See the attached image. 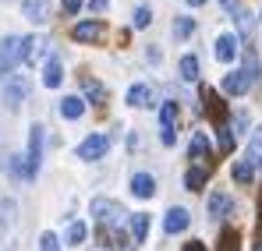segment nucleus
Segmentation results:
<instances>
[{
    "mask_svg": "<svg viewBox=\"0 0 262 251\" xmlns=\"http://www.w3.org/2000/svg\"><path fill=\"white\" fill-rule=\"evenodd\" d=\"M71 244H82L85 241V223H71V234H68Z\"/></svg>",
    "mask_w": 262,
    "mask_h": 251,
    "instance_id": "473e14b6",
    "label": "nucleus"
},
{
    "mask_svg": "<svg viewBox=\"0 0 262 251\" xmlns=\"http://www.w3.org/2000/svg\"><path fill=\"white\" fill-rule=\"evenodd\" d=\"M82 113H85V99H78V96H64V99H60V117L78 121Z\"/></svg>",
    "mask_w": 262,
    "mask_h": 251,
    "instance_id": "a211bd4d",
    "label": "nucleus"
},
{
    "mask_svg": "<svg viewBox=\"0 0 262 251\" xmlns=\"http://www.w3.org/2000/svg\"><path fill=\"white\" fill-rule=\"evenodd\" d=\"M103 32H106L103 21H78L71 36H75L78 42H99V39H103Z\"/></svg>",
    "mask_w": 262,
    "mask_h": 251,
    "instance_id": "9d476101",
    "label": "nucleus"
},
{
    "mask_svg": "<svg viewBox=\"0 0 262 251\" xmlns=\"http://www.w3.org/2000/svg\"><path fill=\"white\" fill-rule=\"evenodd\" d=\"M177 67H181V78H184V82H195V78H199V60H195V57H181Z\"/></svg>",
    "mask_w": 262,
    "mask_h": 251,
    "instance_id": "a878e982",
    "label": "nucleus"
},
{
    "mask_svg": "<svg viewBox=\"0 0 262 251\" xmlns=\"http://www.w3.org/2000/svg\"><path fill=\"white\" fill-rule=\"evenodd\" d=\"M230 173H234V180H237V184H252V180H255V167H252L248 159H237Z\"/></svg>",
    "mask_w": 262,
    "mask_h": 251,
    "instance_id": "5701e85b",
    "label": "nucleus"
},
{
    "mask_svg": "<svg viewBox=\"0 0 262 251\" xmlns=\"http://www.w3.org/2000/svg\"><path fill=\"white\" fill-rule=\"evenodd\" d=\"M60 4H64L68 14H78V11H82V0H60Z\"/></svg>",
    "mask_w": 262,
    "mask_h": 251,
    "instance_id": "72a5a7b5",
    "label": "nucleus"
},
{
    "mask_svg": "<svg viewBox=\"0 0 262 251\" xmlns=\"http://www.w3.org/2000/svg\"><path fill=\"white\" fill-rule=\"evenodd\" d=\"M131 237H135L138 244L149 237V216H142V212H131Z\"/></svg>",
    "mask_w": 262,
    "mask_h": 251,
    "instance_id": "4be33fe9",
    "label": "nucleus"
},
{
    "mask_svg": "<svg viewBox=\"0 0 262 251\" xmlns=\"http://www.w3.org/2000/svg\"><path fill=\"white\" fill-rule=\"evenodd\" d=\"M202 184H206V170L191 167L184 173V188H188V191H202Z\"/></svg>",
    "mask_w": 262,
    "mask_h": 251,
    "instance_id": "b1692460",
    "label": "nucleus"
},
{
    "mask_svg": "<svg viewBox=\"0 0 262 251\" xmlns=\"http://www.w3.org/2000/svg\"><path fill=\"white\" fill-rule=\"evenodd\" d=\"M60 82H64V67H60V57L53 53V57L46 60V67H43V85L46 88H57Z\"/></svg>",
    "mask_w": 262,
    "mask_h": 251,
    "instance_id": "2eb2a0df",
    "label": "nucleus"
},
{
    "mask_svg": "<svg viewBox=\"0 0 262 251\" xmlns=\"http://www.w3.org/2000/svg\"><path fill=\"white\" fill-rule=\"evenodd\" d=\"M220 251H237V230H223L220 234Z\"/></svg>",
    "mask_w": 262,
    "mask_h": 251,
    "instance_id": "c85d7f7f",
    "label": "nucleus"
},
{
    "mask_svg": "<svg viewBox=\"0 0 262 251\" xmlns=\"http://www.w3.org/2000/svg\"><path fill=\"white\" fill-rule=\"evenodd\" d=\"M245 75L252 78V85L262 78V75H259V57H255V50H248V53H245Z\"/></svg>",
    "mask_w": 262,
    "mask_h": 251,
    "instance_id": "bb28decb",
    "label": "nucleus"
},
{
    "mask_svg": "<svg viewBox=\"0 0 262 251\" xmlns=\"http://www.w3.org/2000/svg\"><path fill=\"white\" fill-rule=\"evenodd\" d=\"M106 152H110V138L106 134H89L78 145V159H103Z\"/></svg>",
    "mask_w": 262,
    "mask_h": 251,
    "instance_id": "39448f33",
    "label": "nucleus"
},
{
    "mask_svg": "<svg viewBox=\"0 0 262 251\" xmlns=\"http://www.w3.org/2000/svg\"><path fill=\"white\" fill-rule=\"evenodd\" d=\"M39 251H60V244H57V237L46 230V234H39Z\"/></svg>",
    "mask_w": 262,
    "mask_h": 251,
    "instance_id": "7c9ffc66",
    "label": "nucleus"
},
{
    "mask_svg": "<svg viewBox=\"0 0 262 251\" xmlns=\"http://www.w3.org/2000/svg\"><path fill=\"white\" fill-rule=\"evenodd\" d=\"M21 99H25V82H21V78H11V82L4 85V103H7L11 110H18Z\"/></svg>",
    "mask_w": 262,
    "mask_h": 251,
    "instance_id": "dca6fc26",
    "label": "nucleus"
},
{
    "mask_svg": "<svg viewBox=\"0 0 262 251\" xmlns=\"http://www.w3.org/2000/svg\"><path fill=\"white\" fill-rule=\"evenodd\" d=\"M248 88H252V78L245 75V67H241V71H230V75L223 78V92H227V96H245Z\"/></svg>",
    "mask_w": 262,
    "mask_h": 251,
    "instance_id": "1a4fd4ad",
    "label": "nucleus"
},
{
    "mask_svg": "<svg viewBox=\"0 0 262 251\" xmlns=\"http://www.w3.org/2000/svg\"><path fill=\"white\" fill-rule=\"evenodd\" d=\"M237 36H234V32H223V36H220L216 39V60L220 64H230V60H234V57H237Z\"/></svg>",
    "mask_w": 262,
    "mask_h": 251,
    "instance_id": "9b49d317",
    "label": "nucleus"
},
{
    "mask_svg": "<svg viewBox=\"0 0 262 251\" xmlns=\"http://www.w3.org/2000/svg\"><path fill=\"white\" fill-rule=\"evenodd\" d=\"M46 46H50V39H43V36H39V39H36V36H29V39H25V60H29V64L43 60V57H46Z\"/></svg>",
    "mask_w": 262,
    "mask_h": 251,
    "instance_id": "6ab92c4d",
    "label": "nucleus"
},
{
    "mask_svg": "<svg viewBox=\"0 0 262 251\" xmlns=\"http://www.w3.org/2000/svg\"><path fill=\"white\" fill-rule=\"evenodd\" d=\"M21 11H25V18H29V21H36V25H43L46 18H50L46 0H25V4H21Z\"/></svg>",
    "mask_w": 262,
    "mask_h": 251,
    "instance_id": "f3484780",
    "label": "nucleus"
},
{
    "mask_svg": "<svg viewBox=\"0 0 262 251\" xmlns=\"http://www.w3.org/2000/svg\"><path fill=\"white\" fill-rule=\"evenodd\" d=\"M18 60H25V39L21 36L0 39V75H11L18 67Z\"/></svg>",
    "mask_w": 262,
    "mask_h": 251,
    "instance_id": "f257e3e1",
    "label": "nucleus"
},
{
    "mask_svg": "<svg viewBox=\"0 0 262 251\" xmlns=\"http://www.w3.org/2000/svg\"><path fill=\"white\" fill-rule=\"evenodd\" d=\"M191 32H195V21H191V18H177V21H174V36L188 39Z\"/></svg>",
    "mask_w": 262,
    "mask_h": 251,
    "instance_id": "cd10ccee",
    "label": "nucleus"
},
{
    "mask_svg": "<svg viewBox=\"0 0 262 251\" xmlns=\"http://www.w3.org/2000/svg\"><path fill=\"white\" fill-rule=\"evenodd\" d=\"M220 131V149H223V152H230V149H234V127H216Z\"/></svg>",
    "mask_w": 262,
    "mask_h": 251,
    "instance_id": "c756f323",
    "label": "nucleus"
},
{
    "mask_svg": "<svg viewBox=\"0 0 262 251\" xmlns=\"http://www.w3.org/2000/svg\"><path fill=\"white\" fill-rule=\"evenodd\" d=\"M174 121H177V103H163V110H160V138H163V145H174Z\"/></svg>",
    "mask_w": 262,
    "mask_h": 251,
    "instance_id": "0eeeda50",
    "label": "nucleus"
},
{
    "mask_svg": "<svg viewBox=\"0 0 262 251\" xmlns=\"http://www.w3.org/2000/svg\"><path fill=\"white\" fill-rule=\"evenodd\" d=\"M82 88H85V96L92 103H103V99H106V88L96 82V78H82Z\"/></svg>",
    "mask_w": 262,
    "mask_h": 251,
    "instance_id": "393cba45",
    "label": "nucleus"
},
{
    "mask_svg": "<svg viewBox=\"0 0 262 251\" xmlns=\"http://www.w3.org/2000/svg\"><path fill=\"white\" fill-rule=\"evenodd\" d=\"M234 209H237V206H234L230 195H223V191H213V195H209V216H213V219L234 216Z\"/></svg>",
    "mask_w": 262,
    "mask_h": 251,
    "instance_id": "6e6552de",
    "label": "nucleus"
},
{
    "mask_svg": "<svg viewBox=\"0 0 262 251\" xmlns=\"http://www.w3.org/2000/svg\"><path fill=\"white\" fill-rule=\"evenodd\" d=\"M202 103H206V113L216 121V127L227 124V106H223V99H220V96L213 92V88H209V85L202 88Z\"/></svg>",
    "mask_w": 262,
    "mask_h": 251,
    "instance_id": "423d86ee",
    "label": "nucleus"
},
{
    "mask_svg": "<svg viewBox=\"0 0 262 251\" xmlns=\"http://www.w3.org/2000/svg\"><path fill=\"white\" fill-rule=\"evenodd\" d=\"M131 195L135 198H152L156 195V177L152 173H135L131 177Z\"/></svg>",
    "mask_w": 262,
    "mask_h": 251,
    "instance_id": "f8f14e48",
    "label": "nucleus"
},
{
    "mask_svg": "<svg viewBox=\"0 0 262 251\" xmlns=\"http://www.w3.org/2000/svg\"><path fill=\"white\" fill-rule=\"evenodd\" d=\"M188 223H191V216H188V209H181V206H174V209L167 212V219H163V230H167V234H181V230H188Z\"/></svg>",
    "mask_w": 262,
    "mask_h": 251,
    "instance_id": "ddd939ff",
    "label": "nucleus"
},
{
    "mask_svg": "<svg viewBox=\"0 0 262 251\" xmlns=\"http://www.w3.org/2000/svg\"><path fill=\"white\" fill-rule=\"evenodd\" d=\"M149 21H152V11H149V7H138V11H135V29H145Z\"/></svg>",
    "mask_w": 262,
    "mask_h": 251,
    "instance_id": "2f4dec72",
    "label": "nucleus"
},
{
    "mask_svg": "<svg viewBox=\"0 0 262 251\" xmlns=\"http://www.w3.org/2000/svg\"><path fill=\"white\" fill-rule=\"evenodd\" d=\"M96 241H99L103 248H110V251H124V248H128V234H124L117 223H110V226H96Z\"/></svg>",
    "mask_w": 262,
    "mask_h": 251,
    "instance_id": "20e7f679",
    "label": "nucleus"
},
{
    "mask_svg": "<svg viewBox=\"0 0 262 251\" xmlns=\"http://www.w3.org/2000/svg\"><path fill=\"white\" fill-rule=\"evenodd\" d=\"M184 251H206V244H202V241H188V244H184Z\"/></svg>",
    "mask_w": 262,
    "mask_h": 251,
    "instance_id": "f704fd0d",
    "label": "nucleus"
},
{
    "mask_svg": "<svg viewBox=\"0 0 262 251\" xmlns=\"http://www.w3.org/2000/svg\"><path fill=\"white\" fill-rule=\"evenodd\" d=\"M184 4H191V7H199V4H206V0H184Z\"/></svg>",
    "mask_w": 262,
    "mask_h": 251,
    "instance_id": "4c0bfd02",
    "label": "nucleus"
},
{
    "mask_svg": "<svg viewBox=\"0 0 262 251\" xmlns=\"http://www.w3.org/2000/svg\"><path fill=\"white\" fill-rule=\"evenodd\" d=\"M245 159H248L252 167H262V127H255V134H252V142H248Z\"/></svg>",
    "mask_w": 262,
    "mask_h": 251,
    "instance_id": "412c9836",
    "label": "nucleus"
},
{
    "mask_svg": "<svg viewBox=\"0 0 262 251\" xmlns=\"http://www.w3.org/2000/svg\"><path fill=\"white\" fill-rule=\"evenodd\" d=\"M89 209H92V216H96V226H110V223H121V219L128 216L114 198H92Z\"/></svg>",
    "mask_w": 262,
    "mask_h": 251,
    "instance_id": "7ed1b4c3",
    "label": "nucleus"
},
{
    "mask_svg": "<svg viewBox=\"0 0 262 251\" xmlns=\"http://www.w3.org/2000/svg\"><path fill=\"white\" fill-rule=\"evenodd\" d=\"M252 251H262V226H259V234H255V248Z\"/></svg>",
    "mask_w": 262,
    "mask_h": 251,
    "instance_id": "c9c22d12",
    "label": "nucleus"
},
{
    "mask_svg": "<svg viewBox=\"0 0 262 251\" xmlns=\"http://www.w3.org/2000/svg\"><path fill=\"white\" fill-rule=\"evenodd\" d=\"M149 103H152V88L145 82H138V85L128 88V106H149Z\"/></svg>",
    "mask_w": 262,
    "mask_h": 251,
    "instance_id": "aec40b11",
    "label": "nucleus"
},
{
    "mask_svg": "<svg viewBox=\"0 0 262 251\" xmlns=\"http://www.w3.org/2000/svg\"><path fill=\"white\" fill-rule=\"evenodd\" d=\"M188 156H191L195 163H202V159H209V156H213V145H209L206 131H195V138H191V145H188Z\"/></svg>",
    "mask_w": 262,
    "mask_h": 251,
    "instance_id": "4468645a",
    "label": "nucleus"
},
{
    "mask_svg": "<svg viewBox=\"0 0 262 251\" xmlns=\"http://www.w3.org/2000/svg\"><path fill=\"white\" fill-rule=\"evenodd\" d=\"M223 7H227V11H237V7H234V0H223Z\"/></svg>",
    "mask_w": 262,
    "mask_h": 251,
    "instance_id": "e433bc0d",
    "label": "nucleus"
},
{
    "mask_svg": "<svg viewBox=\"0 0 262 251\" xmlns=\"http://www.w3.org/2000/svg\"><path fill=\"white\" fill-rule=\"evenodd\" d=\"M43 163V127L32 124L29 127V152H25V177H36Z\"/></svg>",
    "mask_w": 262,
    "mask_h": 251,
    "instance_id": "f03ea898",
    "label": "nucleus"
}]
</instances>
